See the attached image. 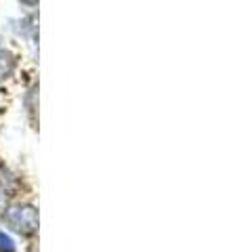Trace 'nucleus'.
<instances>
[{
  "label": "nucleus",
  "mask_w": 239,
  "mask_h": 252,
  "mask_svg": "<svg viewBox=\"0 0 239 252\" xmlns=\"http://www.w3.org/2000/svg\"><path fill=\"white\" fill-rule=\"evenodd\" d=\"M15 67H17V57L6 51V49H0V80H4V78H9Z\"/></svg>",
  "instance_id": "f03ea898"
},
{
  "label": "nucleus",
  "mask_w": 239,
  "mask_h": 252,
  "mask_svg": "<svg viewBox=\"0 0 239 252\" xmlns=\"http://www.w3.org/2000/svg\"><path fill=\"white\" fill-rule=\"evenodd\" d=\"M21 2L26 4V6H36V2H38V0H21Z\"/></svg>",
  "instance_id": "7ed1b4c3"
},
{
  "label": "nucleus",
  "mask_w": 239,
  "mask_h": 252,
  "mask_svg": "<svg viewBox=\"0 0 239 252\" xmlns=\"http://www.w3.org/2000/svg\"><path fill=\"white\" fill-rule=\"evenodd\" d=\"M6 220L17 233L31 235L38 231V210L31 204H15L6 212Z\"/></svg>",
  "instance_id": "f257e3e1"
}]
</instances>
